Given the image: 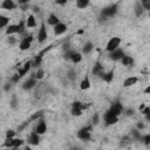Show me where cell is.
Wrapping results in <instances>:
<instances>
[{"instance_id":"cell-1","label":"cell","mask_w":150,"mask_h":150,"mask_svg":"<svg viewBox=\"0 0 150 150\" xmlns=\"http://www.w3.org/2000/svg\"><path fill=\"white\" fill-rule=\"evenodd\" d=\"M117 12H118V4H111L101 11V19L104 20L111 19L117 14Z\"/></svg>"},{"instance_id":"cell-2","label":"cell","mask_w":150,"mask_h":150,"mask_svg":"<svg viewBox=\"0 0 150 150\" xmlns=\"http://www.w3.org/2000/svg\"><path fill=\"white\" fill-rule=\"evenodd\" d=\"M91 130H93V125L89 124V125H84L82 127L81 129L77 130L76 132V137L81 141H84V142H88L90 141L91 138Z\"/></svg>"},{"instance_id":"cell-3","label":"cell","mask_w":150,"mask_h":150,"mask_svg":"<svg viewBox=\"0 0 150 150\" xmlns=\"http://www.w3.org/2000/svg\"><path fill=\"white\" fill-rule=\"evenodd\" d=\"M86 109H87L86 104H83L80 101H74L70 105V115L74 117H79L83 114V110H86Z\"/></svg>"},{"instance_id":"cell-4","label":"cell","mask_w":150,"mask_h":150,"mask_svg":"<svg viewBox=\"0 0 150 150\" xmlns=\"http://www.w3.org/2000/svg\"><path fill=\"white\" fill-rule=\"evenodd\" d=\"M34 40V36L32 34H28L27 36H23L21 38V40L19 41V49L25 52V50H28L32 46V42Z\"/></svg>"},{"instance_id":"cell-5","label":"cell","mask_w":150,"mask_h":150,"mask_svg":"<svg viewBox=\"0 0 150 150\" xmlns=\"http://www.w3.org/2000/svg\"><path fill=\"white\" fill-rule=\"evenodd\" d=\"M121 42H122V39L118 38V36H112V38H110V39L108 40V42H107L105 50H107L108 53H110V52H112V50L120 48Z\"/></svg>"},{"instance_id":"cell-6","label":"cell","mask_w":150,"mask_h":150,"mask_svg":"<svg viewBox=\"0 0 150 150\" xmlns=\"http://www.w3.org/2000/svg\"><path fill=\"white\" fill-rule=\"evenodd\" d=\"M108 111H110V112H111V114H114L115 116L120 117V115H122V114H123V111H124V107H123V104H122L121 102L115 101V102H112V103L110 104V107H109Z\"/></svg>"},{"instance_id":"cell-7","label":"cell","mask_w":150,"mask_h":150,"mask_svg":"<svg viewBox=\"0 0 150 150\" xmlns=\"http://www.w3.org/2000/svg\"><path fill=\"white\" fill-rule=\"evenodd\" d=\"M118 120H120V118H118L117 116H115L114 114H111V112L108 111V110L103 114V122H104V124H105L107 127L116 124V123L118 122Z\"/></svg>"},{"instance_id":"cell-8","label":"cell","mask_w":150,"mask_h":150,"mask_svg":"<svg viewBox=\"0 0 150 150\" xmlns=\"http://www.w3.org/2000/svg\"><path fill=\"white\" fill-rule=\"evenodd\" d=\"M38 42L39 43H43L47 39H48V32H47V28H46V23L42 22L39 30H38Z\"/></svg>"},{"instance_id":"cell-9","label":"cell","mask_w":150,"mask_h":150,"mask_svg":"<svg viewBox=\"0 0 150 150\" xmlns=\"http://www.w3.org/2000/svg\"><path fill=\"white\" fill-rule=\"evenodd\" d=\"M34 131L40 136H42L47 132V123L45 122L43 118H40V120L36 121V125L34 128Z\"/></svg>"},{"instance_id":"cell-10","label":"cell","mask_w":150,"mask_h":150,"mask_svg":"<svg viewBox=\"0 0 150 150\" xmlns=\"http://www.w3.org/2000/svg\"><path fill=\"white\" fill-rule=\"evenodd\" d=\"M124 55H125V53H124V50H123L122 48H117V49H115V50L108 53L109 59H110L111 61H114V62L121 61V59H122Z\"/></svg>"},{"instance_id":"cell-11","label":"cell","mask_w":150,"mask_h":150,"mask_svg":"<svg viewBox=\"0 0 150 150\" xmlns=\"http://www.w3.org/2000/svg\"><path fill=\"white\" fill-rule=\"evenodd\" d=\"M40 135H38L34 130L33 131H30V134L28 135V137H27V144L28 145H30V146H36V145H39L40 144Z\"/></svg>"},{"instance_id":"cell-12","label":"cell","mask_w":150,"mask_h":150,"mask_svg":"<svg viewBox=\"0 0 150 150\" xmlns=\"http://www.w3.org/2000/svg\"><path fill=\"white\" fill-rule=\"evenodd\" d=\"M38 84V81L34 79V77H28L27 80H25L23 81V83H22V89L25 90V91H29V90H32L35 86Z\"/></svg>"},{"instance_id":"cell-13","label":"cell","mask_w":150,"mask_h":150,"mask_svg":"<svg viewBox=\"0 0 150 150\" xmlns=\"http://www.w3.org/2000/svg\"><path fill=\"white\" fill-rule=\"evenodd\" d=\"M67 29H68V26H67L66 23H63V22H60V23H57L56 26H54V27H53L54 35H56V36L64 34V33L67 32Z\"/></svg>"},{"instance_id":"cell-14","label":"cell","mask_w":150,"mask_h":150,"mask_svg":"<svg viewBox=\"0 0 150 150\" xmlns=\"http://www.w3.org/2000/svg\"><path fill=\"white\" fill-rule=\"evenodd\" d=\"M104 68H103V66L101 64V62H95V64H94V67H93V69H91V73L94 74V75H96L97 77H102V75L104 74Z\"/></svg>"},{"instance_id":"cell-15","label":"cell","mask_w":150,"mask_h":150,"mask_svg":"<svg viewBox=\"0 0 150 150\" xmlns=\"http://www.w3.org/2000/svg\"><path fill=\"white\" fill-rule=\"evenodd\" d=\"M5 34H6L7 36H11V35H16V34H19V27H18V25H14V23H9V25L6 27V29H5Z\"/></svg>"},{"instance_id":"cell-16","label":"cell","mask_w":150,"mask_h":150,"mask_svg":"<svg viewBox=\"0 0 150 150\" xmlns=\"http://www.w3.org/2000/svg\"><path fill=\"white\" fill-rule=\"evenodd\" d=\"M138 82V77L137 76H128L127 79H124L123 81V88H130L132 86H135Z\"/></svg>"},{"instance_id":"cell-17","label":"cell","mask_w":150,"mask_h":150,"mask_svg":"<svg viewBox=\"0 0 150 150\" xmlns=\"http://www.w3.org/2000/svg\"><path fill=\"white\" fill-rule=\"evenodd\" d=\"M91 87V81H90V76L87 74L84 75V77L81 80L80 82V89L81 90H88Z\"/></svg>"},{"instance_id":"cell-18","label":"cell","mask_w":150,"mask_h":150,"mask_svg":"<svg viewBox=\"0 0 150 150\" xmlns=\"http://www.w3.org/2000/svg\"><path fill=\"white\" fill-rule=\"evenodd\" d=\"M30 68H32V61H27L22 67H20L19 70H18V74H19V76H20V79L23 77V76L28 73V70H29Z\"/></svg>"},{"instance_id":"cell-19","label":"cell","mask_w":150,"mask_h":150,"mask_svg":"<svg viewBox=\"0 0 150 150\" xmlns=\"http://www.w3.org/2000/svg\"><path fill=\"white\" fill-rule=\"evenodd\" d=\"M0 7L2 9H6V11H12V9H14L16 7V4L13 0H4L0 4Z\"/></svg>"},{"instance_id":"cell-20","label":"cell","mask_w":150,"mask_h":150,"mask_svg":"<svg viewBox=\"0 0 150 150\" xmlns=\"http://www.w3.org/2000/svg\"><path fill=\"white\" fill-rule=\"evenodd\" d=\"M60 22H61V21H60L59 16H57L55 13H50V14L48 15V18H47V23H48L49 26H52V27L56 26V25L60 23Z\"/></svg>"},{"instance_id":"cell-21","label":"cell","mask_w":150,"mask_h":150,"mask_svg":"<svg viewBox=\"0 0 150 150\" xmlns=\"http://www.w3.org/2000/svg\"><path fill=\"white\" fill-rule=\"evenodd\" d=\"M25 23H26V28H34L36 26V19L34 16V14H29L26 19H25Z\"/></svg>"},{"instance_id":"cell-22","label":"cell","mask_w":150,"mask_h":150,"mask_svg":"<svg viewBox=\"0 0 150 150\" xmlns=\"http://www.w3.org/2000/svg\"><path fill=\"white\" fill-rule=\"evenodd\" d=\"M102 81H104L105 83H111L114 80V69L109 70V71H104V74L101 77Z\"/></svg>"},{"instance_id":"cell-23","label":"cell","mask_w":150,"mask_h":150,"mask_svg":"<svg viewBox=\"0 0 150 150\" xmlns=\"http://www.w3.org/2000/svg\"><path fill=\"white\" fill-rule=\"evenodd\" d=\"M93 49H94V45H93V42H90V41H87L84 45H83V47H82V55L84 54V55H88V54H90L91 52H93Z\"/></svg>"},{"instance_id":"cell-24","label":"cell","mask_w":150,"mask_h":150,"mask_svg":"<svg viewBox=\"0 0 150 150\" xmlns=\"http://www.w3.org/2000/svg\"><path fill=\"white\" fill-rule=\"evenodd\" d=\"M121 62H122V64L123 66H125V67H132L134 66V57L132 56H129V55H124L122 59H121Z\"/></svg>"},{"instance_id":"cell-25","label":"cell","mask_w":150,"mask_h":150,"mask_svg":"<svg viewBox=\"0 0 150 150\" xmlns=\"http://www.w3.org/2000/svg\"><path fill=\"white\" fill-rule=\"evenodd\" d=\"M18 107H19V98L15 94H12L11 98H9V108L11 109H16Z\"/></svg>"},{"instance_id":"cell-26","label":"cell","mask_w":150,"mask_h":150,"mask_svg":"<svg viewBox=\"0 0 150 150\" xmlns=\"http://www.w3.org/2000/svg\"><path fill=\"white\" fill-rule=\"evenodd\" d=\"M134 12H135V15H136L137 18H139V16H142V15H143V13H144V9L142 8L141 1H137V2L135 4V7H134Z\"/></svg>"},{"instance_id":"cell-27","label":"cell","mask_w":150,"mask_h":150,"mask_svg":"<svg viewBox=\"0 0 150 150\" xmlns=\"http://www.w3.org/2000/svg\"><path fill=\"white\" fill-rule=\"evenodd\" d=\"M131 138H132L134 141H138V142H142L143 135H141V131H138V130L135 128V129H131Z\"/></svg>"},{"instance_id":"cell-28","label":"cell","mask_w":150,"mask_h":150,"mask_svg":"<svg viewBox=\"0 0 150 150\" xmlns=\"http://www.w3.org/2000/svg\"><path fill=\"white\" fill-rule=\"evenodd\" d=\"M89 5H90L89 0H76V2H75V6H76L79 9H84V8H87Z\"/></svg>"},{"instance_id":"cell-29","label":"cell","mask_w":150,"mask_h":150,"mask_svg":"<svg viewBox=\"0 0 150 150\" xmlns=\"http://www.w3.org/2000/svg\"><path fill=\"white\" fill-rule=\"evenodd\" d=\"M43 76H45V70L42 69V68H38V70L35 71V73H33L32 74V77H34L36 81H39V80H42L43 79Z\"/></svg>"},{"instance_id":"cell-30","label":"cell","mask_w":150,"mask_h":150,"mask_svg":"<svg viewBox=\"0 0 150 150\" xmlns=\"http://www.w3.org/2000/svg\"><path fill=\"white\" fill-rule=\"evenodd\" d=\"M9 18L7 15H4V14H0V28H6L8 25H9Z\"/></svg>"},{"instance_id":"cell-31","label":"cell","mask_w":150,"mask_h":150,"mask_svg":"<svg viewBox=\"0 0 150 150\" xmlns=\"http://www.w3.org/2000/svg\"><path fill=\"white\" fill-rule=\"evenodd\" d=\"M82 59H83V55L81 54V53H79V52H76L73 56H71V59H70V61L74 63V64H77V63H80L81 61H82Z\"/></svg>"},{"instance_id":"cell-32","label":"cell","mask_w":150,"mask_h":150,"mask_svg":"<svg viewBox=\"0 0 150 150\" xmlns=\"http://www.w3.org/2000/svg\"><path fill=\"white\" fill-rule=\"evenodd\" d=\"M42 116H43V111H42V110H39V111H36L35 114H33L28 121H29V122H32V121H38V120L42 118Z\"/></svg>"},{"instance_id":"cell-33","label":"cell","mask_w":150,"mask_h":150,"mask_svg":"<svg viewBox=\"0 0 150 150\" xmlns=\"http://www.w3.org/2000/svg\"><path fill=\"white\" fill-rule=\"evenodd\" d=\"M75 53H76V50H74L73 48H70V49H68V50H66V52L63 53V59H66V60H70L71 56H73Z\"/></svg>"},{"instance_id":"cell-34","label":"cell","mask_w":150,"mask_h":150,"mask_svg":"<svg viewBox=\"0 0 150 150\" xmlns=\"http://www.w3.org/2000/svg\"><path fill=\"white\" fill-rule=\"evenodd\" d=\"M13 145H14V138H5L4 146L6 149H11V148H13Z\"/></svg>"},{"instance_id":"cell-35","label":"cell","mask_w":150,"mask_h":150,"mask_svg":"<svg viewBox=\"0 0 150 150\" xmlns=\"http://www.w3.org/2000/svg\"><path fill=\"white\" fill-rule=\"evenodd\" d=\"M23 144H25V139L19 138V137H15V138H14V145H13V148H18V149H20Z\"/></svg>"},{"instance_id":"cell-36","label":"cell","mask_w":150,"mask_h":150,"mask_svg":"<svg viewBox=\"0 0 150 150\" xmlns=\"http://www.w3.org/2000/svg\"><path fill=\"white\" fill-rule=\"evenodd\" d=\"M16 131L14 129H7L5 132V138H15Z\"/></svg>"},{"instance_id":"cell-37","label":"cell","mask_w":150,"mask_h":150,"mask_svg":"<svg viewBox=\"0 0 150 150\" xmlns=\"http://www.w3.org/2000/svg\"><path fill=\"white\" fill-rule=\"evenodd\" d=\"M100 118H101L100 114H98V112H95V114L93 115V117H91V125H93V127H94V125H97V124L100 123Z\"/></svg>"},{"instance_id":"cell-38","label":"cell","mask_w":150,"mask_h":150,"mask_svg":"<svg viewBox=\"0 0 150 150\" xmlns=\"http://www.w3.org/2000/svg\"><path fill=\"white\" fill-rule=\"evenodd\" d=\"M67 79L70 80V81H74V80L76 79V71H75L74 69H69V70L67 71Z\"/></svg>"},{"instance_id":"cell-39","label":"cell","mask_w":150,"mask_h":150,"mask_svg":"<svg viewBox=\"0 0 150 150\" xmlns=\"http://www.w3.org/2000/svg\"><path fill=\"white\" fill-rule=\"evenodd\" d=\"M7 43L9 45V46H13V45H15L16 42H18V40H16V38H15V35H11V36H7Z\"/></svg>"},{"instance_id":"cell-40","label":"cell","mask_w":150,"mask_h":150,"mask_svg":"<svg viewBox=\"0 0 150 150\" xmlns=\"http://www.w3.org/2000/svg\"><path fill=\"white\" fill-rule=\"evenodd\" d=\"M141 5H142V8L144 9V12H145V11H150V1H148V0H142V1H141Z\"/></svg>"},{"instance_id":"cell-41","label":"cell","mask_w":150,"mask_h":150,"mask_svg":"<svg viewBox=\"0 0 150 150\" xmlns=\"http://www.w3.org/2000/svg\"><path fill=\"white\" fill-rule=\"evenodd\" d=\"M142 142L144 143L145 146H149V145H150V134H145V135H143Z\"/></svg>"},{"instance_id":"cell-42","label":"cell","mask_w":150,"mask_h":150,"mask_svg":"<svg viewBox=\"0 0 150 150\" xmlns=\"http://www.w3.org/2000/svg\"><path fill=\"white\" fill-rule=\"evenodd\" d=\"M21 79H20V76H19V74L18 73H15V74H13V76L11 77V82L13 83V84H15V83H18L19 81H20Z\"/></svg>"},{"instance_id":"cell-43","label":"cell","mask_w":150,"mask_h":150,"mask_svg":"<svg viewBox=\"0 0 150 150\" xmlns=\"http://www.w3.org/2000/svg\"><path fill=\"white\" fill-rule=\"evenodd\" d=\"M136 129L138 130V131H142L143 129H145V124H144V122H137L136 123Z\"/></svg>"},{"instance_id":"cell-44","label":"cell","mask_w":150,"mask_h":150,"mask_svg":"<svg viewBox=\"0 0 150 150\" xmlns=\"http://www.w3.org/2000/svg\"><path fill=\"white\" fill-rule=\"evenodd\" d=\"M141 114L144 115V116H145V115H150V107H149V105H145V107L141 110Z\"/></svg>"},{"instance_id":"cell-45","label":"cell","mask_w":150,"mask_h":150,"mask_svg":"<svg viewBox=\"0 0 150 150\" xmlns=\"http://www.w3.org/2000/svg\"><path fill=\"white\" fill-rule=\"evenodd\" d=\"M12 86H13V83H12V82H11V81H9V82H7V83H6V84H5V87H4V90H5V91H7V93H8V91H9V90H11V88H12Z\"/></svg>"},{"instance_id":"cell-46","label":"cell","mask_w":150,"mask_h":150,"mask_svg":"<svg viewBox=\"0 0 150 150\" xmlns=\"http://www.w3.org/2000/svg\"><path fill=\"white\" fill-rule=\"evenodd\" d=\"M134 112H135L134 109H124V111H123V114H125L127 116H132Z\"/></svg>"},{"instance_id":"cell-47","label":"cell","mask_w":150,"mask_h":150,"mask_svg":"<svg viewBox=\"0 0 150 150\" xmlns=\"http://www.w3.org/2000/svg\"><path fill=\"white\" fill-rule=\"evenodd\" d=\"M143 94H150V86H148V87L143 90Z\"/></svg>"},{"instance_id":"cell-48","label":"cell","mask_w":150,"mask_h":150,"mask_svg":"<svg viewBox=\"0 0 150 150\" xmlns=\"http://www.w3.org/2000/svg\"><path fill=\"white\" fill-rule=\"evenodd\" d=\"M69 150H83L81 146H77V145H75V146H71Z\"/></svg>"},{"instance_id":"cell-49","label":"cell","mask_w":150,"mask_h":150,"mask_svg":"<svg viewBox=\"0 0 150 150\" xmlns=\"http://www.w3.org/2000/svg\"><path fill=\"white\" fill-rule=\"evenodd\" d=\"M22 150H33V149H32V146H30V145H28V144H27V145H25V146H23V149H22Z\"/></svg>"},{"instance_id":"cell-50","label":"cell","mask_w":150,"mask_h":150,"mask_svg":"<svg viewBox=\"0 0 150 150\" xmlns=\"http://www.w3.org/2000/svg\"><path fill=\"white\" fill-rule=\"evenodd\" d=\"M57 5H66L67 4V0H63V1H56Z\"/></svg>"},{"instance_id":"cell-51","label":"cell","mask_w":150,"mask_h":150,"mask_svg":"<svg viewBox=\"0 0 150 150\" xmlns=\"http://www.w3.org/2000/svg\"><path fill=\"white\" fill-rule=\"evenodd\" d=\"M145 121L146 122H150V115H145Z\"/></svg>"},{"instance_id":"cell-52","label":"cell","mask_w":150,"mask_h":150,"mask_svg":"<svg viewBox=\"0 0 150 150\" xmlns=\"http://www.w3.org/2000/svg\"><path fill=\"white\" fill-rule=\"evenodd\" d=\"M145 105H146V104H144V103H143V104H141V105H139V108H138V109H139V111H141V110H142V109H143Z\"/></svg>"},{"instance_id":"cell-53","label":"cell","mask_w":150,"mask_h":150,"mask_svg":"<svg viewBox=\"0 0 150 150\" xmlns=\"http://www.w3.org/2000/svg\"><path fill=\"white\" fill-rule=\"evenodd\" d=\"M7 150H19L18 148H11V149H7Z\"/></svg>"},{"instance_id":"cell-54","label":"cell","mask_w":150,"mask_h":150,"mask_svg":"<svg viewBox=\"0 0 150 150\" xmlns=\"http://www.w3.org/2000/svg\"><path fill=\"white\" fill-rule=\"evenodd\" d=\"M98 150H100V149H98Z\"/></svg>"}]
</instances>
